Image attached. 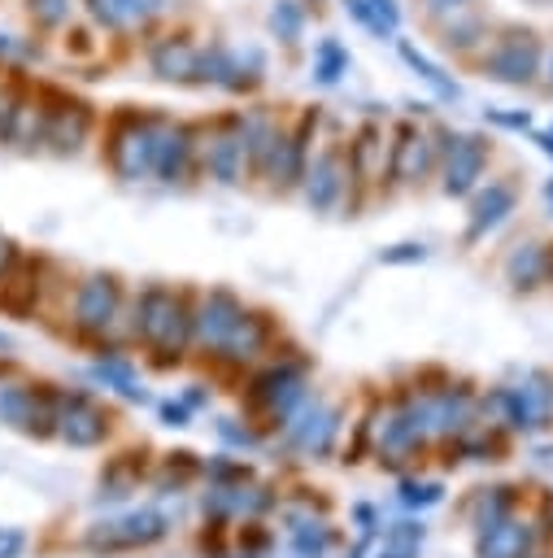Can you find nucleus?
Instances as JSON below:
<instances>
[{"label": "nucleus", "mask_w": 553, "mask_h": 558, "mask_svg": "<svg viewBox=\"0 0 553 558\" xmlns=\"http://www.w3.org/2000/svg\"><path fill=\"white\" fill-rule=\"evenodd\" d=\"M540 70V44L527 31H509L488 57H483V74L496 83H527Z\"/></svg>", "instance_id": "1"}, {"label": "nucleus", "mask_w": 553, "mask_h": 558, "mask_svg": "<svg viewBox=\"0 0 553 558\" xmlns=\"http://www.w3.org/2000/svg\"><path fill=\"white\" fill-rule=\"evenodd\" d=\"M148 61H152V70H157L161 78H187V74H196V48H192L183 35L157 39L152 52H148Z\"/></svg>", "instance_id": "2"}, {"label": "nucleus", "mask_w": 553, "mask_h": 558, "mask_svg": "<svg viewBox=\"0 0 553 558\" xmlns=\"http://www.w3.org/2000/svg\"><path fill=\"white\" fill-rule=\"evenodd\" d=\"M270 31H274L283 44H296L300 31H305V9H300L296 0H279V4L270 9Z\"/></svg>", "instance_id": "3"}, {"label": "nucleus", "mask_w": 553, "mask_h": 558, "mask_svg": "<svg viewBox=\"0 0 553 558\" xmlns=\"http://www.w3.org/2000/svg\"><path fill=\"white\" fill-rule=\"evenodd\" d=\"M444 35H448V44L470 48L475 39H483V17L470 13V9H453V17L444 22Z\"/></svg>", "instance_id": "4"}, {"label": "nucleus", "mask_w": 553, "mask_h": 558, "mask_svg": "<svg viewBox=\"0 0 553 558\" xmlns=\"http://www.w3.org/2000/svg\"><path fill=\"white\" fill-rule=\"evenodd\" d=\"M26 13H30L35 26L57 31V26H65L74 17V0H26Z\"/></svg>", "instance_id": "5"}, {"label": "nucleus", "mask_w": 553, "mask_h": 558, "mask_svg": "<svg viewBox=\"0 0 553 558\" xmlns=\"http://www.w3.org/2000/svg\"><path fill=\"white\" fill-rule=\"evenodd\" d=\"M344 65H348V52H344L335 39H322V44H318V61H314L318 78H322V83H335Z\"/></svg>", "instance_id": "6"}, {"label": "nucleus", "mask_w": 553, "mask_h": 558, "mask_svg": "<svg viewBox=\"0 0 553 558\" xmlns=\"http://www.w3.org/2000/svg\"><path fill=\"white\" fill-rule=\"evenodd\" d=\"M344 9H348V13H353V17L361 22V26H366V31H374L379 39H392V35H396V31H392V26H388V22L379 17L374 0H344Z\"/></svg>", "instance_id": "7"}, {"label": "nucleus", "mask_w": 553, "mask_h": 558, "mask_svg": "<svg viewBox=\"0 0 553 558\" xmlns=\"http://www.w3.org/2000/svg\"><path fill=\"white\" fill-rule=\"evenodd\" d=\"M475 166H479V148H475V140H466L457 148V161L448 166V187H466L470 174H475Z\"/></svg>", "instance_id": "8"}, {"label": "nucleus", "mask_w": 553, "mask_h": 558, "mask_svg": "<svg viewBox=\"0 0 553 558\" xmlns=\"http://www.w3.org/2000/svg\"><path fill=\"white\" fill-rule=\"evenodd\" d=\"M401 57H405V61H409V65H414V70H418V74H422L427 83H435L440 92H448V96H457V87H453V83H448V78H444V74H440V70H435V65H431V61H427V57H422L418 48H409V44H401Z\"/></svg>", "instance_id": "9"}, {"label": "nucleus", "mask_w": 553, "mask_h": 558, "mask_svg": "<svg viewBox=\"0 0 553 558\" xmlns=\"http://www.w3.org/2000/svg\"><path fill=\"white\" fill-rule=\"evenodd\" d=\"M39 57V48L30 39H17V35H0V61H30Z\"/></svg>", "instance_id": "10"}, {"label": "nucleus", "mask_w": 553, "mask_h": 558, "mask_svg": "<svg viewBox=\"0 0 553 558\" xmlns=\"http://www.w3.org/2000/svg\"><path fill=\"white\" fill-rule=\"evenodd\" d=\"M165 9V0H126V22L135 26V22H148V17H157Z\"/></svg>", "instance_id": "11"}, {"label": "nucleus", "mask_w": 553, "mask_h": 558, "mask_svg": "<svg viewBox=\"0 0 553 558\" xmlns=\"http://www.w3.org/2000/svg\"><path fill=\"white\" fill-rule=\"evenodd\" d=\"M422 4H427L435 17H444V13H453V9H466L470 0H422Z\"/></svg>", "instance_id": "12"}, {"label": "nucleus", "mask_w": 553, "mask_h": 558, "mask_svg": "<svg viewBox=\"0 0 553 558\" xmlns=\"http://www.w3.org/2000/svg\"><path fill=\"white\" fill-rule=\"evenodd\" d=\"M549 78H553V52H549Z\"/></svg>", "instance_id": "13"}]
</instances>
